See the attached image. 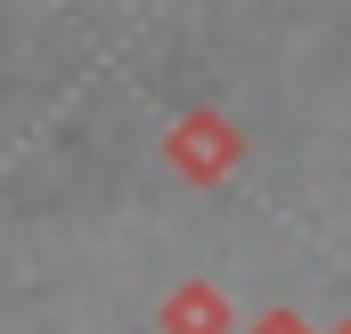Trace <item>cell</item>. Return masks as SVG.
I'll return each mask as SVG.
<instances>
[]
</instances>
